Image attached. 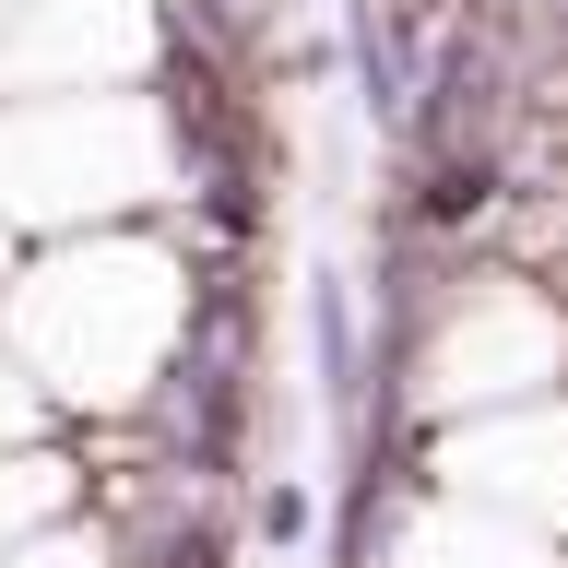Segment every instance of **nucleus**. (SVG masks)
<instances>
[{"mask_svg": "<svg viewBox=\"0 0 568 568\" xmlns=\"http://www.w3.org/2000/svg\"><path fill=\"white\" fill-rule=\"evenodd\" d=\"M190 308H202V273L178 237H142V225H71L36 261H12L0 284V355L48 390L60 426L131 415L142 390L166 379V355L190 344Z\"/></svg>", "mask_w": 568, "mask_h": 568, "instance_id": "f257e3e1", "label": "nucleus"}, {"mask_svg": "<svg viewBox=\"0 0 568 568\" xmlns=\"http://www.w3.org/2000/svg\"><path fill=\"white\" fill-rule=\"evenodd\" d=\"M166 60V0H12L0 95H131Z\"/></svg>", "mask_w": 568, "mask_h": 568, "instance_id": "f03ea898", "label": "nucleus"}, {"mask_svg": "<svg viewBox=\"0 0 568 568\" xmlns=\"http://www.w3.org/2000/svg\"><path fill=\"white\" fill-rule=\"evenodd\" d=\"M60 509H83V462H71V438H24V450H0V545L36 521H60Z\"/></svg>", "mask_w": 568, "mask_h": 568, "instance_id": "7ed1b4c3", "label": "nucleus"}, {"mask_svg": "<svg viewBox=\"0 0 568 568\" xmlns=\"http://www.w3.org/2000/svg\"><path fill=\"white\" fill-rule=\"evenodd\" d=\"M0 568H119V545H106L95 509H60V521H36L0 545Z\"/></svg>", "mask_w": 568, "mask_h": 568, "instance_id": "20e7f679", "label": "nucleus"}, {"mask_svg": "<svg viewBox=\"0 0 568 568\" xmlns=\"http://www.w3.org/2000/svg\"><path fill=\"white\" fill-rule=\"evenodd\" d=\"M308 521H320V497L296 486V474H261V497H248V532H261V545H308Z\"/></svg>", "mask_w": 568, "mask_h": 568, "instance_id": "39448f33", "label": "nucleus"}, {"mask_svg": "<svg viewBox=\"0 0 568 568\" xmlns=\"http://www.w3.org/2000/svg\"><path fill=\"white\" fill-rule=\"evenodd\" d=\"M24 438H60V415H48V390L0 355V450H24Z\"/></svg>", "mask_w": 568, "mask_h": 568, "instance_id": "423d86ee", "label": "nucleus"}, {"mask_svg": "<svg viewBox=\"0 0 568 568\" xmlns=\"http://www.w3.org/2000/svg\"><path fill=\"white\" fill-rule=\"evenodd\" d=\"M12 261H24V237H12V225H0V284H12Z\"/></svg>", "mask_w": 568, "mask_h": 568, "instance_id": "0eeeda50", "label": "nucleus"}, {"mask_svg": "<svg viewBox=\"0 0 568 568\" xmlns=\"http://www.w3.org/2000/svg\"><path fill=\"white\" fill-rule=\"evenodd\" d=\"M557 296H568V261H557Z\"/></svg>", "mask_w": 568, "mask_h": 568, "instance_id": "6e6552de", "label": "nucleus"}, {"mask_svg": "<svg viewBox=\"0 0 568 568\" xmlns=\"http://www.w3.org/2000/svg\"><path fill=\"white\" fill-rule=\"evenodd\" d=\"M0 24H12V0H0Z\"/></svg>", "mask_w": 568, "mask_h": 568, "instance_id": "1a4fd4ad", "label": "nucleus"}]
</instances>
